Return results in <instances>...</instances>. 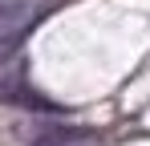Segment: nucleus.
Instances as JSON below:
<instances>
[{
    "instance_id": "f257e3e1",
    "label": "nucleus",
    "mask_w": 150,
    "mask_h": 146,
    "mask_svg": "<svg viewBox=\"0 0 150 146\" xmlns=\"http://www.w3.org/2000/svg\"><path fill=\"white\" fill-rule=\"evenodd\" d=\"M21 138L28 146H81L89 142V130L73 126V122H33L21 130Z\"/></svg>"
},
{
    "instance_id": "7ed1b4c3",
    "label": "nucleus",
    "mask_w": 150,
    "mask_h": 146,
    "mask_svg": "<svg viewBox=\"0 0 150 146\" xmlns=\"http://www.w3.org/2000/svg\"><path fill=\"white\" fill-rule=\"evenodd\" d=\"M28 16V0H0V24H21Z\"/></svg>"
},
{
    "instance_id": "f03ea898",
    "label": "nucleus",
    "mask_w": 150,
    "mask_h": 146,
    "mask_svg": "<svg viewBox=\"0 0 150 146\" xmlns=\"http://www.w3.org/2000/svg\"><path fill=\"white\" fill-rule=\"evenodd\" d=\"M25 45V28H0V65H8Z\"/></svg>"
},
{
    "instance_id": "20e7f679",
    "label": "nucleus",
    "mask_w": 150,
    "mask_h": 146,
    "mask_svg": "<svg viewBox=\"0 0 150 146\" xmlns=\"http://www.w3.org/2000/svg\"><path fill=\"white\" fill-rule=\"evenodd\" d=\"M81 146H89V142H81Z\"/></svg>"
}]
</instances>
